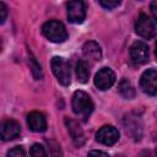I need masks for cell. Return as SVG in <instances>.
Listing matches in <instances>:
<instances>
[{
	"label": "cell",
	"mask_w": 157,
	"mask_h": 157,
	"mask_svg": "<svg viewBox=\"0 0 157 157\" xmlns=\"http://www.w3.org/2000/svg\"><path fill=\"white\" fill-rule=\"evenodd\" d=\"M88 155H99V156H108V153L107 152H103V151H90L88 152Z\"/></svg>",
	"instance_id": "23"
},
{
	"label": "cell",
	"mask_w": 157,
	"mask_h": 157,
	"mask_svg": "<svg viewBox=\"0 0 157 157\" xmlns=\"http://www.w3.org/2000/svg\"><path fill=\"white\" fill-rule=\"evenodd\" d=\"M0 12H1V17H0V22L4 23L5 20H6V16H7V7L5 5V2H1L0 4Z\"/></svg>",
	"instance_id": "21"
},
{
	"label": "cell",
	"mask_w": 157,
	"mask_h": 157,
	"mask_svg": "<svg viewBox=\"0 0 157 157\" xmlns=\"http://www.w3.org/2000/svg\"><path fill=\"white\" fill-rule=\"evenodd\" d=\"M130 58L135 64H145L148 61V56H150V52H148V47L146 43L141 42V40H136L131 44L130 47Z\"/></svg>",
	"instance_id": "7"
},
{
	"label": "cell",
	"mask_w": 157,
	"mask_h": 157,
	"mask_svg": "<svg viewBox=\"0 0 157 157\" xmlns=\"http://www.w3.org/2000/svg\"><path fill=\"white\" fill-rule=\"evenodd\" d=\"M50 66L58 81L63 86H69L71 81V74H70V66L67 61L61 56H54L50 60Z\"/></svg>",
	"instance_id": "3"
},
{
	"label": "cell",
	"mask_w": 157,
	"mask_h": 157,
	"mask_svg": "<svg viewBox=\"0 0 157 157\" xmlns=\"http://www.w3.org/2000/svg\"><path fill=\"white\" fill-rule=\"evenodd\" d=\"M124 125L126 132H129L135 140H140L142 134V125L137 117H132L131 114L126 115L124 118Z\"/></svg>",
	"instance_id": "13"
},
{
	"label": "cell",
	"mask_w": 157,
	"mask_h": 157,
	"mask_svg": "<svg viewBox=\"0 0 157 157\" xmlns=\"http://www.w3.org/2000/svg\"><path fill=\"white\" fill-rule=\"evenodd\" d=\"M27 125L34 132H42L47 129L45 117L39 112H32L27 117Z\"/></svg>",
	"instance_id": "12"
},
{
	"label": "cell",
	"mask_w": 157,
	"mask_h": 157,
	"mask_svg": "<svg viewBox=\"0 0 157 157\" xmlns=\"http://www.w3.org/2000/svg\"><path fill=\"white\" fill-rule=\"evenodd\" d=\"M26 155V151L23 150V147L22 146H16V147H13V148H11L9 152H7V156L10 157H23Z\"/></svg>",
	"instance_id": "20"
},
{
	"label": "cell",
	"mask_w": 157,
	"mask_h": 157,
	"mask_svg": "<svg viewBox=\"0 0 157 157\" xmlns=\"http://www.w3.org/2000/svg\"><path fill=\"white\" fill-rule=\"evenodd\" d=\"M86 17V5L83 0H70L67 4V20L71 23H81Z\"/></svg>",
	"instance_id": "5"
},
{
	"label": "cell",
	"mask_w": 157,
	"mask_h": 157,
	"mask_svg": "<svg viewBox=\"0 0 157 157\" xmlns=\"http://www.w3.org/2000/svg\"><path fill=\"white\" fill-rule=\"evenodd\" d=\"M118 90H119V93L123 98L125 99H132L135 97V88L134 86L131 85L130 81H128L126 78H123L119 85H118Z\"/></svg>",
	"instance_id": "15"
},
{
	"label": "cell",
	"mask_w": 157,
	"mask_h": 157,
	"mask_svg": "<svg viewBox=\"0 0 157 157\" xmlns=\"http://www.w3.org/2000/svg\"><path fill=\"white\" fill-rule=\"evenodd\" d=\"M76 77H77V81L81 83H86L88 81L90 70H88V65L85 60H78L76 63Z\"/></svg>",
	"instance_id": "16"
},
{
	"label": "cell",
	"mask_w": 157,
	"mask_h": 157,
	"mask_svg": "<svg viewBox=\"0 0 157 157\" xmlns=\"http://www.w3.org/2000/svg\"><path fill=\"white\" fill-rule=\"evenodd\" d=\"M140 87L150 96L157 94V71L153 69H147L144 71L140 77Z\"/></svg>",
	"instance_id": "6"
},
{
	"label": "cell",
	"mask_w": 157,
	"mask_h": 157,
	"mask_svg": "<svg viewBox=\"0 0 157 157\" xmlns=\"http://www.w3.org/2000/svg\"><path fill=\"white\" fill-rule=\"evenodd\" d=\"M42 32L47 39L54 43H63L67 39V32L64 25L56 20H50L45 22L42 27Z\"/></svg>",
	"instance_id": "2"
},
{
	"label": "cell",
	"mask_w": 157,
	"mask_h": 157,
	"mask_svg": "<svg viewBox=\"0 0 157 157\" xmlns=\"http://www.w3.org/2000/svg\"><path fill=\"white\" fill-rule=\"evenodd\" d=\"M115 82V74L109 67H102L94 76V85L98 90L105 91L110 88Z\"/></svg>",
	"instance_id": "8"
},
{
	"label": "cell",
	"mask_w": 157,
	"mask_h": 157,
	"mask_svg": "<svg viewBox=\"0 0 157 157\" xmlns=\"http://www.w3.org/2000/svg\"><path fill=\"white\" fill-rule=\"evenodd\" d=\"M156 153H157V151H156Z\"/></svg>",
	"instance_id": "25"
},
{
	"label": "cell",
	"mask_w": 157,
	"mask_h": 157,
	"mask_svg": "<svg viewBox=\"0 0 157 157\" xmlns=\"http://www.w3.org/2000/svg\"><path fill=\"white\" fill-rule=\"evenodd\" d=\"M1 139L4 141H10L16 139L20 134H21V126L20 124L13 120V119H9L6 121L2 123L1 125Z\"/></svg>",
	"instance_id": "11"
},
{
	"label": "cell",
	"mask_w": 157,
	"mask_h": 157,
	"mask_svg": "<svg viewBox=\"0 0 157 157\" xmlns=\"http://www.w3.org/2000/svg\"><path fill=\"white\" fill-rule=\"evenodd\" d=\"M135 32L145 39H151L156 36L155 25H153L152 20L145 13H140V16L135 23Z\"/></svg>",
	"instance_id": "4"
},
{
	"label": "cell",
	"mask_w": 157,
	"mask_h": 157,
	"mask_svg": "<svg viewBox=\"0 0 157 157\" xmlns=\"http://www.w3.org/2000/svg\"><path fill=\"white\" fill-rule=\"evenodd\" d=\"M150 9H151V13H152V16H153V20H155V22H156V25H157V1H156V0H153V1L151 2Z\"/></svg>",
	"instance_id": "22"
},
{
	"label": "cell",
	"mask_w": 157,
	"mask_h": 157,
	"mask_svg": "<svg viewBox=\"0 0 157 157\" xmlns=\"http://www.w3.org/2000/svg\"><path fill=\"white\" fill-rule=\"evenodd\" d=\"M72 110L76 115H80L85 121L93 110V102L91 97L83 91H76L71 101Z\"/></svg>",
	"instance_id": "1"
},
{
	"label": "cell",
	"mask_w": 157,
	"mask_h": 157,
	"mask_svg": "<svg viewBox=\"0 0 157 157\" xmlns=\"http://www.w3.org/2000/svg\"><path fill=\"white\" fill-rule=\"evenodd\" d=\"M65 125L67 128V131L71 136V140L72 142L76 145V146H82L86 141V137H85V132L82 130V128L78 125V123L74 119H69V118H65Z\"/></svg>",
	"instance_id": "10"
},
{
	"label": "cell",
	"mask_w": 157,
	"mask_h": 157,
	"mask_svg": "<svg viewBox=\"0 0 157 157\" xmlns=\"http://www.w3.org/2000/svg\"><path fill=\"white\" fill-rule=\"evenodd\" d=\"M98 2L101 4L102 7L108 9V10H112V9L117 7V6H119L120 2H121V0H98Z\"/></svg>",
	"instance_id": "19"
},
{
	"label": "cell",
	"mask_w": 157,
	"mask_h": 157,
	"mask_svg": "<svg viewBox=\"0 0 157 157\" xmlns=\"http://www.w3.org/2000/svg\"><path fill=\"white\" fill-rule=\"evenodd\" d=\"M155 55H156V59H157V42H156V45H155Z\"/></svg>",
	"instance_id": "24"
},
{
	"label": "cell",
	"mask_w": 157,
	"mask_h": 157,
	"mask_svg": "<svg viewBox=\"0 0 157 157\" xmlns=\"http://www.w3.org/2000/svg\"><path fill=\"white\" fill-rule=\"evenodd\" d=\"M96 140L105 146H112L119 140V131L113 125H104L96 132Z\"/></svg>",
	"instance_id": "9"
},
{
	"label": "cell",
	"mask_w": 157,
	"mask_h": 157,
	"mask_svg": "<svg viewBox=\"0 0 157 157\" xmlns=\"http://www.w3.org/2000/svg\"><path fill=\"white\" fill-rule=\"evenodd\" d=\"M29 155L33 157H43V156H47V152L40 144H33L31 147Z\"/></svg>",
	"instance_id": "18"
},
{
	"label": "cell",
	"mask_w": 157,
	"mask_h": 157,
	"mask_svg": "<svg viewBox=\"0 0 157 157\" xmlns=\"http://www.w3.org/2000/svg\"><path fill=\"white\" fill-rule=\"evenodd\" d=\"M29 66H31V69H32V74H33L34 78H36V80L42 78V70H40V65L37 63L36 58L31 56V59H29Z\"/></svg>",
	"instance_id": "17"
},
{
	"label": "cell",
	"mask_w": 157,
	"mask_h": 157,
	"mask_svg": "<svg viewBox=\"0 0 157 157\" xmlns=\"http://www.w3.org/2000/svg\"><path fill=\"white\" fill-rule=\"evenodd\" d=\"M82 54L86 59L96 63V61H99L102 59V50H101V47L98 45V43L93 42V40H90V42H86L82 47Z\"/></svg>",
	"instance_id": "14"
}]
</instances>
